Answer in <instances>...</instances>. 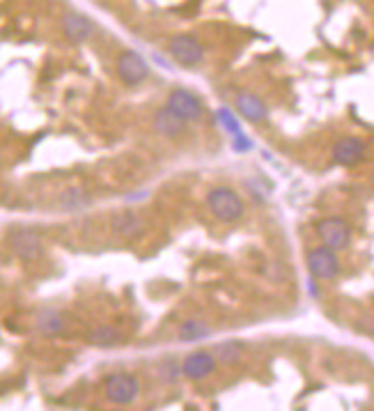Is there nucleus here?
Masks as SVG:
<instances>
[{"instance_id": "nucleus-1", "label": "nucleus", "mask_w": 374, "mask_h": 411, "mask_svg": "<svg viewBox=\"0 0 374 411\" xmlns=\"http://www.w3.org/2000/svg\"><path fill=\"white\" fill-rule=\"evenodd\" d=\"M207 205H209V212L223 223H234L243 216V200L239 198V193L227 186L212 189L207 196Z\"/></svg>"}, {"instance_id": "nucleus-2", "label": "nucleus", "mask_w": 374, "mask_h": 411, "mask_svg": "<svg viewBox=\"0 0 374 411\" xmlns=\"http://www.w3.org/2000/svg\"><path fill=\"white\" fill-rule=\"evenodd\" d=\"M168 53L182 67H198L205 60V46L193 35H175L168 44Z\"/></svg>"}, {"instance_id": "nucleus-3", "label": "nucleus", "mask_w": 374, "mask_h": 411, "mask_svg": "<svg viewBox=\"0 0 374 411\" xmlns=\"http://www.w3.org/2000/svg\"><path fill=\"white\" fill-rule=\"evenodd\" d=\"M104 391L108 402H113V405H131L138 398V379L127 372H115L111 377H106Z\"/></svg>"}, {"instance_id": "nucleus-4", "label": "nucleus", "mask_w": 374, "mask_h": 411, "mask_svg": "<svg viewBox=\"0 0 374 411\" xmlns=\"http://www.w3.org/2000/svg\"><path fill=\"white\" fill-rule=\"evenodd\" d=\"M165 106H168L175 115H179L184 122H198V120H203V115H205V106L200 102V97H196L193 92L184 90V88L172 90L168 95Z\"/></svg>"}, {"instance_id": "nucleus-5", "label": "nucleus", "mask_w": 374, "mask_h": 411, "mask_svg": "<svg viewBox=\"0 0 374 411\" xmlns=\"http://www.w3.org/2000/svg\"><path fill=\"white\" fill-rule=\"evenodd\" d=\"M308 269H310L312 278L317 280H333L340 273V259H337L335 250L328 246L312 248L308 253Z\"/></svg>"}, {"instance_id": "nucleus-6", "label": "nucleus", "mask_w": 374, "mask_h": 411, "mask_svg": "<svg viewBox=\"0 0 374 411\" xmlns=\"http://www.w3.org/2000/svg\"><path fill=\"white\" fill-rule=\"evenodd\" d=\"M118 76L122 78V83H127V85H140L142 81H147L149 64L140 53L124 51L118 60Z\"/></svg>"}, {"instance_id": "nucleus-7", "label": "nucleus", "mask_w": 374, "mask_h": 411, "mask_svg": "<svg viewBox=\"0 0 374 411\" xmlns=\"http://www.w3.org/2000/svg\"><path fill=\"white\" fill-rule=\"evenodd\" d=\"M317 235L324 246L333 248V250H342L349 246L351 241V230L342 219H324L317 226Z\"/></svg>"}, {"instance_id": "nucleus-8", "label": "nucleus", "mask_w": 374, "mask_h": 411, "mask_svg": "<svg viewBox=\"0 0 374 411\" xmlns=\"http://www.w3.org/2000/svg\"><path fill=\"white\" fill-rule=\"evenodd\" d=\"M216 358L212 351H193V354H189L184 358V363H182V374L186 379H191V381H203L207 379L209 374L216 370Z\"/></svg>"}, {"instance_id": "nucleus-9", "label": "nucleus", "mask_w": 374, "mask_h": 411, "mask_svg": "<svg viewBox=\"0 0 374 411\" xmlns=\"http://www.w3.org/2000/svg\"><path fill=\"white\" fill-rule=\"evenodd\" d=\"M365 152H368V145H365L363 138H356V136H349V138H342L335 143L333 147V161L340 165H356L363 161Z\"/></svg>"}, {"instance_id": "nucleus-10", "label": "nucleus", "mask_w": 374, "mask_h": 411, "mask_svg": "<svg viewBox=\"0 0 374 411\" xmlns=\"http://www.w3.org/2000/svg\"><path fill=\"white\" fill-rule=\"evenodd\" d=\"M10 246L21 259H37L41 255V239L32 230H14Z\"/></svg>"}, {"instance_id": "nucleus-11", "label": "nucleus", "mask_w": 374, "mask_h": 411, "mask_svg": "<svg viewBox=\"0 0 374 411\" xmlns=\"http://www.w3.org/2000/svg\"><path fill=\"white\" fill-rule=\"evenodd\" d=\"M236 111H239L248 122H253V125L264 122L269 118L267 104H264L257 95H250V92H239V95H236Z\"/></svg>"}, {"instance_id": "nucleus-12", "label": "nucleus", "mask_w": 374, "mask_h": 411, "mask_svg": "<svg viewBox=\"0 0 374 411\" xmlns=\"http://www.w3.org/2000/svg\"><path fill=\"white\" fill-rule=\"evenodd\" d=\"M62 30L67 35V39L81 44V42H88L92 37L95 24H92L88 17H83V14H67V17L62 19Z\"/></svg>"}, {"instance_id": "nucleus-13", "label": "nucleus", "mask_w": 374, "mask_h": 411, "mask_svg": "<svg viewBox=\"0 0 374 411\" xmlns=\"http://www.w3.org/2000/svg\"><path fill=\"white\" fill-rule=\"evenodd\" d=\"M154 129L161 136H168V138H175V136H182L186 131V122L170 111L168 106H163L159 113L154 115Z\"/></svg>"}, {"instance_id": "nucleus-14", "label": "nucleus", "mask_w": 374, "mask_h": 411, "mask_svg": "<svg viewBox=\"0 0 374 411\" xmlns=\"http://www.w3.org/2000/svg\"><path fill=\"white\" fill-rule=\"evenodd\" d=\"M113 232L118 237H138L142 232V221L138 214L133 212H124V214H118L113 219Z\"/></svg>"}, {"instance_id": "nucleus-15", "label": "nucleus", "mask_w": 374, "mask_h": 411, "mask_svg": "<svg viewBox=\"0 0 374 411\" xmlns=\"http://www.w3.org/2000/svg\"><path fill=\"white\" fill-rule=\"evenodd\" d=\"M212 334L209 324L203 320H186L177 331V338L182 342H200Z\"/></svg>"}, {"instance_id": "nucleus-16", "label": "nucleus", "mask_w": 374, "mask_h": 411, "mask_svg": "<svg viewBox=\"0 0 374 411\" xmlns=\"http://www.w3.org/2000/svg\"><path fill=\"white\" fill-rule=\"evenodd\" d=\"M37 327H39L41 334L57 336L64 329V320H62V315L57 313V310H44V313L39 315V320H37Z\"/></svg>"}, {"instance_id": "nucleus-17", "label": "nucleus", "mask_w": 374, "mask_h": 411, "mask_svg": "<svg viewBox=\"0 0 374 411\" xmlns=\"http://www.w3.org/2000/svg\"><path fill=\"white\" fill-rule=\"evenodd\" d=\"M214 358H216V363H223V365H234L236 360L241 358V347L236 342H223V345H216L214 347Z\"/></svg>"}, {"instance_id": "nucleus-18", "label": "nucleus", "mask_w": 374, "mask_h": 411, "mask_svg": "<svg viewBox=\"0 0 374 411\" xmlns=\"http://www.w3.org/2000/svg\"><path fill=\"white\" fill-rule=\"evenodd\" d=\"M88 340L92 345H97V347H113V345L120 340V334L115 327H97L90 331Z\"/></svg>"}, {"instance_id": "nucleus-19", "label": "nucleus", "mask_w": 374, "mask_h": 411, "mask_svg": "<svg viewBox=\"0 0 374 411\" xmlns=\"http://www.w3.org/2000/svg\"><path fill=\"white\" fill-rule=\"evenodd\" d=\"M90 205V196L83 189H69L60 196L62 209H83Z\"/></svg>"}, {"instance_id": "nucleus-20", "label": "nucleus", "mask_w": 374, "mask_h": 411, "mask_svg": "<svg viewBox=\"0 0 374 411\" xmlns=\"http://www.w3.org/2000/svg\"><path fill=\"white\" fill-rule=\"evenodd\" d=\"M218 118L223 120V125H225V129L230 134H241V129H239V122H236L234 118H232V113L227 111V108H223V111L218 113Z\"/></svg>"}, {"instance_id": "nucleus-21", "label": "nucleus", "mask_w": 374, "mask_h": 411, "mask_svg": "<svg viewBox=\"0 0 374 411\" xmlns=\"http://www.w3.org/2000/svg\"><path fill=\"white\" fill-rule=\"evenodd\" d=\"M250 145H253V143H250L246 136L243 134H236V149H241V152H246V149H250Z\"/></svg>"}]
</instances>
